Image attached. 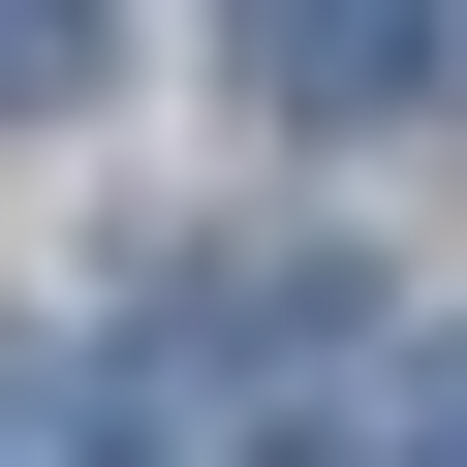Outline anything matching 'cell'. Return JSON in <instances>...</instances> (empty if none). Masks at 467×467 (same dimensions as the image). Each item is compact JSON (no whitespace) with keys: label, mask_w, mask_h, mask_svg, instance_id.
I'll list each match as a JSON object with an SVG mask.
<instances>
[{"label":"cell","mask_w":467,"mask_h":467,"mask_svg":"<svg viewBox=\"0 0 467 467\" xmlns=\"http://www.w3.org/2000/svg\"><path fill=\"white\" fill-rule=\"evenodd\" d=\"M218 63H250V125H374V94H436L405 0H218Z\"/></svg>","instance_id":"obj_1"},{"label":"cell","mask_w":467,"mask_h":467,"mask_svg":"<svg viewBox=\"0 0 467 467\" xmlns=\"http://www.w3.org/2000/svg\"><path fill=\"white\" fill-rule=\"evenodd\" d=\"M0 467H156V374L125 343H0Z\"/></svg>","instance_id":"obj_2"},{"label":"cell","mask_w":467,"mask_h":467,"mask_svg":"<svg viewBox=\"0 0 467 467\" xmlns=\"http://www.w3.org/2000/svg\"><path fill=\"white\" fill-rule=\"evenodd\" d=\"M94 63H125V0H0V125H63Z\"/></svg>","instance_id":"obj_3"},{"label":"cell","mask_w":467,"mask_h":467,"mask_svg":"<svg viewBox=\"0 0 467 467\" xmlns=\"http://www.w3.org/2000/svg\"><path fill=\"white\" fill-rule=\"evenodd\" d=\"M374 467H467V343H405V436H374Z\"/></svg>","instance_id":"obj_4"},{"label":"cell","mask_w":467,"mask_h":467,"mask_svg":"<svg viewBox=\"0 0 467 467\" xmlns=\"http://www.w3.org/2000/svg\"><path fill=\"white\" fill-rule=\"evenodd\" d=\"M250 467H312V436H250Z\"/></svg>","instance_id":"obj_5"}]
</instances>
